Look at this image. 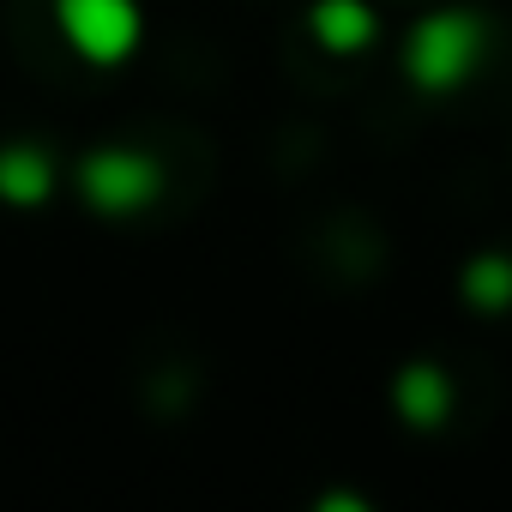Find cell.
Wrapping results in <instances>:
<instances>
[{
  "instance_id": "1",
  "label": "cell",
  "mask_w": 512,
  "mask_h": 512,
  "mask_svg": "<svg viewBox=\"0 0 512 512\" xmlns=\"http://www.w3.org/2000/svg\"><path fill=\"white\" fill-rule=\"evenodd\" d=\"M476 55H482V19L476 13H434L404 43V67H410L416 91H458L470 79Z\"/></svg>"
},
{
  "instance_id": "2",
  "label": "cell",
  "mask_w": 512,
  "mask_h": 512,
  "mask_svg": "<svg viewBox=\"0 0 512 512\" xmlns=\"http://www.w3.org/2000/svg\"><path fill=\"white\" fill-rule=\"evenodd\" d=\"M55 19H61L67 43L97 67L127 61L133 43H139V7L133 0H55Z\"/></svg>"
},
{
  "instance_id": "3",
  "label": "cell",
  "mask_w": 512,
  "mask_h": 512,
  "mask_svg": "<svg viewBox=\"0 0 512 512\" xmlns=\"http://www.w3.org/2000/svg\"><path fill=\"white\" fill-rule=\"evenodd\" d=\"M157 187H163L157 163H151V157H139V151H121V145L91 151V157H85V169H79V193H85L97 211H109V217H127V211L151 205V199H157Z\"/></svg>"
},
{
  "instance_id": "4",
  "label": "cell",
  "mask_w": 512,
  "mask_h": 512,
  "mask_svg": "<svg viewBox=\"0 0 512 512\" xmlns=\"http://www.w3.org/2000/svg\"><path fill=\"white\" fill-rule=\"evenodd\" d=\"M49 187H55V163L37 145H7L0 151V199L37 205V199H49Z\"/></svg>"
},
{
  "instance_id": "5",
  "label": "cell",
  "mask_w": 512,
  "mask_h": 512,
  "mask_svg": "<svg viewBox=\"0 0 512 512\" xmlns=\"http://www.w3.org/2000/svg\"><path fill=\"white\" fill-rule=\"evenodd\" d=\"M314 37L332 49V55H350L362 43H374V13L362 7V0H320V7L308 13Z\"/></svg>"
},
{
  "instance_id": "6",
  "label": "cell",
  "mask_w": 512,
  "mask_h": 512,
  "mask_svg": "<svg viewBox=\"0 0 512 512\" xmlns=\"http://www.w3.org/2000/svg\"><path fill=\"white\" fill-rule=\"evenodd\" d=\"M446 404H452V386H446L440 368L416 362V368L398 374V410H404V422H416V428H440V422H446Z\"/></svg>"
},
{
  "instance_id": "7",
  "label": "cell",
  "mask_w": 512,
  "mask_h": 512,
  "mask_svg": "<svg viewBox=\"0 0 512 512\" xmlns=\"http://www.w3.org/2000/svg\"><path fill=\"white\" fill-rule=\"evenodd\" d=\"M464 296L476 302V308H506L512 302V260H476L470 272H464Z\"/></svg>"
}]
</instances>
